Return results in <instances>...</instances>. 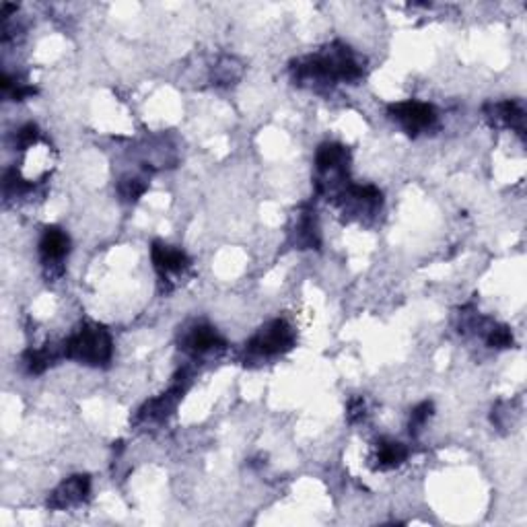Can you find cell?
<instances>
[{
	"instance_id": "cell-6",
	"label": "cell",
	"mask_w": 527,
	"mask_h": 527,
	"mask_svg": "<svg viewBox=\"0 0 527 527\" xmlns=\"http://www.w3.org/2000/svg\"><path fill=\"white\" fill-rule=\"evenodd\" d=\"M39 250H41L43 260H60L68 252V237L60 229H48L41 237Z\"/></svg>"
},
{
	"instance_id": "cell-8",
	"label": "cell",
	"mask_w": 527,
	"mask_h": 527,
	"mask_svg": "<svg viewBox=\"0 0 527 527\" xmlns=\"http://www.w3.org/2000/svg\"><path fill=\"white\" fill-rule=\"evenodd\" d=\"M377 459H379V466H381V468L400 466V464L406 459V447H404L402 443H395V441H385V443L379 445Z\"/></svg>"
},
{
	"instance_id": "cell-5",
	"label": "cell",
	"mask_w": 527,
	"mask_h": 527,
	"mask_svg": "<svg viewBox=\"0 0 527 527\" xmlns=\"http://www.w3.org/2000/svg\"><path fill=\"white\" fill-rule=\"evenodd\" d=\"M153 262H155L156 270L161 272H176L188 266V257L183 252L174 250L169 245H161V243L153 245Z\"/></svg>"
},
{
	"instance_id": "cell-12",
	"label": "cell",
	"mask_w": 527,
	"mask_h": 527,
	"mask_svg": "<svg viewBox=\"0 0 527 527\" xmlns=\"http://www.w3.org/2000/svg\"><path fill=\"white\" fill-rule=\"evenodd\" d=\"M38 140V128L33 126V124H27V126H23L19 130V134H17V142H19V147H29V144H33Z\"/></svg>"
},
{
	"instance_id": "cell-14",
	"label": "cell",
	"mask_w": 527,
	"mask_h": 527,
	"mask_svg": "<svg viewBox=\"0 0 527 527\" xmlns=\"http://www.w3.org/2000/svg\"><path fill=\"white\" fill-rule=\"evenodd\" d=\"M365 410V404H363V400H354L351 404V420H356V416H361Z\"/></svg>"
},
{
	"instance_id": "cell-4",
	"label": "cell",
	"mask_w": 527,
	"mask_h": 527,
	"mask_svg": "<svg viewBox=\"0 0 527 527\" xmlns=\"http://www.w3.org/2000/svg\"><path fill=\"white\" fill-rule=\"evenodd\" d=\"M89 492V478L87 476H75L70 478L68 482L62 484V489L54 494V501L52 505L54 507H66V505H73L78 503L87 496Z\"/></svg>"
},
{
	"instance_id": "cell-10",
	"label": "cell",
	"mask_w": 527,
	"mask_h": 527,
	"mask_svg": "<svg viewBox=\"0 0 527 527\" xmlns=\"http://www.w3.org/2000/svg\"><path fill=\"white\" fill-rule=\"evenodd\" d=\"M489 344L492 348H509L513 344V336L509 328H496L489 334Z\"/></svg>"
},
{
	"instance_id": "cell-7",
	"label": "cell",
	"mask_w": 527,
	"mask_h": 527,
	"mask_svg": "<svg viewBox=\"0 0 527 527\" xmlns=\"http://www.w3.org/2000/svg\"><path fill=\"white\" fill-rule=\"evenodd\" d=\"M346 161V151L340 144H324L317 153L319 171H332Z\"/></svg>"
},
{
	"instance_id": "cell-11",
	"label": "cell",
	"mask_w": 527,
	"mask_h": 527,
	"mask_svg": "<svg viewBox=\"0 0 527 527\" xmlns=\"http://www.w3.org/2000/svg\"><path fill=\"white\" fill-rule=\"evenodd\" d=\"M430 410H432V406H430L429 402H425V404H420L416 410L412 412V420H410V429L418 430V427L427 420L430 416Z\"/></svg>"
},
{
	"instance_id": "cell-2",
	"label": "cell",
	"mask_w": 527,
	"mask_h": 527,
	"mask_svg": "<svg viewBox=\"0 0 527 527\" xmlns=\"http://www.w3.org/2000/svg\"><path fill=\"white\" fill-rule=\"evenodd\" d=\"M293 330L287 326V321L276 319L255 334V338L250 342V351L257 354H276L289 351L293 346Z\"/></svg>"
},
{
	"instance_id": "cell-1",
	"label": "cell",
	"mask_w": 527,
	"mask_h": 527,
	"mask_svg": "<svg viewBox=\"0 0 527 527\" xmlns=\"http://www.w3.org/2000/svg\"><path fill=\"white\" fill-rule=\"evenodd\" d=\"M66 356L89 365H103L112 356V340L103 328L87 326L66 342Z\"/></svg>"
},
{
	"instance_id": "cell-9",
	"label": "cell",
	"mask_w": 527,
	"mask_h": 527,
	"mask_svg": "<svg viewBox=\"0 0 527 527\" xmlns=\"http://www.w3.org/2000/svg\"><path fill=\"white\" fill-rule=\"evenodd\" d=\"M216 344H223L213 328H196L188 336V348L192 352H206L215 348Z\"/></svg>"
},
{
	"instance_id": "cell-13",
	"label": "cell",
	"mask_w": 527,
	"mask_h": 527,
	"mask_svg": "<svg viewBox=\"0 0 527 527\" xmlns=\"http://www.w3.org/2000/svg\"><path fill=\"white\" fill-rule=\"evenodd\" d=\"M144 190H147L144 183H140L138 179H132V181H126V183L122 186V196H124L126 200H137L138 196L142 194Z\"/></svg>"
},
{
	"instance_id": "cell-3",
	"label": "cell",
	"mask_w": 527,
	"mask_h": 527,
	"mask_svg": "<svg viewBox=\"0 0 527 527\" xmlns=\"http://www.w3.org/2000/svg\"><path fill=\"white\" fill-rule=\"evenodd\" d=\"M390 114L393 119H398L408 132H418L422 128L430 126L435 122V110L432 105L418 103V101H406V103H395L390 107Z\"/></svg>"
}]
</instances>
